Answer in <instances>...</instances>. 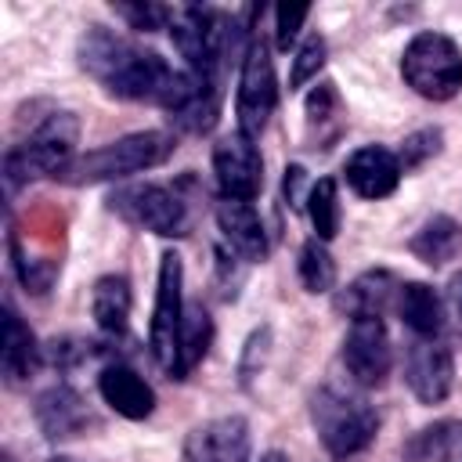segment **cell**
Masks as SVG:
<instances>
[{
  "label": "cell",
  "instance_id": "23",
  "mask_svg": "<svg viewBox=\"0 0 462 462\" xmlns=\"http://www.w3.org/2000/svg\"><path fill=\"white\" fill-rule=\"evenodd\" d=\"M213 343V318L206 314L202 303H188L184 321H180V336H177V361H173V379H184L199 368V361L206 357Z\"/></svg>",
  "mask_w": 462,
  "mask_h": 462
},
{
  "label": "cell",
  "instance_id": "14",
  "mask_svg": "<svg viewBox=\"0 0 462 462\" xmlns=\"http://www.w3.org/2000/svg\"><path fill=\"white\" fill-rule=\"evenodd\" d=\"M401 162H397V152L383 148V144H365L357 152H350L346 166H343V177L350 184L354 195L361 199H386L397 191L401 184Z\"/></svg>",
  "mask_w": 462,
  "mask_h": 462
},
{
  "label": "cell",
  "instance_id": "35",
  "mask_svg": "<svg viewBox=\"0 0 462 462\" xmlns=\"http://www.w3.org/2000/svg\"><path fill=\"white\" fill-rule=\"evenodd\" d=\"M444 310L462 325V271L458 274H451V282H448V292H444Z\"/></svg>",
  "mask_w": 462,
  "mask_h": 462
},
{
  "label": "cell",
  "instance_id": "16",
  "mask_svg": "<svg viewBox=\"0 0 462 462\" xmlns=\"http://www.w3.org/2000/svg\"><path fill=\"white\" fill-rule=\"evenodd\" d=\"M97 393H101V401L116 411V415H123V419H148L152 411H155V390L134 372V368H126V365H105L101 368V375H97Z\"/></svg>",
  "mask_w": 462,
  "mask_h": 462
},
{
  "label": "cell",
  "instance_id": "29",
  "mask_svg": "<svg viewBox=\"0 0 462 462\" xmlns=\"http://www.w3.org/2000/svg\"><path fill=\"white\" fill-rule=\"evenodd\" d=\"M325 54H328L325 36H321V32H310V36L300 43L296 58H292V76H289V87H292V90H300L307 79H314V76L321 72V65H325Z\"/></svg>",
  "mask_w": 462,
  "mask_h": 462
},
{
  "label": "cell",
  "instance_id": "7",
  "mask_svg": "<svg viewBox=\"0 0 462 462\" xmlns=\"http://www.w3.org/2000/svg\"><path fill=\"white\" fill-rule=\"evenodd\" d=\"M278 105V79H274V61L271 51L260 36H249L245 54H242V76H238V97H235V119L238 134L260 137L271 123V112Z\"/></svg>",
  "mask_w": 462,
  "mask_h": 462
},
{
  "label": "cell",
  "instance_id": "26",
  "mask_svg": "<svg viewBox=\"0 0 462 462\" xmlns=\"http://www.w3.org/2000/svg\"><path fill=\"white\" fill-rule=\"evenodd\" d=\"M307 217H310V224L318 231L314 238H321V242L336 238V231H339V191H336L332 177L314 180V188L307 195Z\"/></svg>",
  "mask_w": 462,
  "mask_h": 462
},
{
  "label": "cell",
  "instance_id": "24",
  "mask_svg": "<svg viewBox=\"0 0 462 462\" xmlns=\"http://www.w3.org/2000/svg\"><path fill=\"white\" fill-rule=\"evenodd\" d=\"M343 130V101L336 83H318L307 94V134L314 141V148H328Z\"/></svg>",
  "mask_w": 462,
  "mask_h": 462
},
{
  "label": "cell",
  "instance_id": "1",
  "mask_svg": "<svg viewBox=\"0 0 462 462\" xmlns=\"http://www.w3.org/2000/svg\"><path fill=\"white\" fill-rule=\"evenodd\" d=\"M79 65L112 97L162 105L166 112H177L199 87L195 72L170 69L155 51H144L105 25H90L79 36Z\"/></svg>",
  "mask_w": 462,
  "mask_h": 462
},
{
  "label": "cell",
  "instance_id": "10",
  "mask_svg": "<svg viewBox=\"0 0 462 462\" xmlns=\"http://www.w3.org/2000/svg\"><path fill=\"white\" fill-rule=\"evenodd\" d=\"M213 173H217L224 199L253 202L263 188V159H260L256 141L238 134V130L220 137L213 148Z\"/></svg>",
  "mask_w": 462,
  "mask_h": 462
},
{
  "label": "cell",
  "instance_id": "3",
  "mask_svg": "<svg viewBox=\"0 0 462 462\" xmlns=\"http://www.w3.org/2000/svg\"><path fill=\"white\" fill-rule=\"evenodd\" d=\"M76 141H79V119L72 112H51L43 123H36V130L22 144L7 152L4 159L7 191L40 177H61L72 166Z\"/></svg>",
  "mask_w": 462,
  "mask_h": 462
},
{
  "label": "cell",
  "instance_id": "19",
  "mask_svg": "<svg viewBox=\"0 0 462 462\" xmlns=\"http://www.w3.org/2000/svg\"><path fill=\"white\" fill-rule=\"evenodd\" d=\"M397 314L408 325V332L419 339H440L444 321H448L444 300L426 282H404L397 289Z\"/></svg>",
  "mask_w": 462,
  "mask_h": 462
},
{
  "label": "cell",
  "instance_id": "9",
  "mask_svg": "<svg viewBox=\"0 0 462 462\" xmlns=\"http://www.w3.org/2000/svg\"><path fill=\"white\" fill-rule=\"evenodd\" d=\"M393 365V346L383 318H354L343 336V368L357 386H383Z\"/></svg>",
  "mask_w": 462,
  "mask_h": 462
},
{
  "label": "cell",
  "instance_id": "36",
  "mask_svg": "<svg viewBox=\"0 0 462 462\" xmlns=\"http://www.w3.org/2000/svg\"><path fill=\"white\" fill-rule=\"evenodd\" d=\"M260 462H289V458H285V455H282V451H267V455H263V458H260Z\"/></svg>",
  "mask_w": 462,
  "mask_h": 462
},
{
  "label": "cell",
  "instance_id": "32",
  "mask_svg": "<svg viewBox=\"0 0 462 462\" xmlns=\"http://www.w3.org/2000/svg\"><path fill=\"white\" fill-rule=\"evenodd\" d=\"M267 346H271V328H256L249 339H245V350H242V361H238V379L249 383L253 375H260L263 368V357H267Z\"/></svg>",
  "mask_w": 462,
  "mask_h": 462
},
{
  "label": "cell",
  "instance_id": "18",
  "mask_svg": "<svg viewBox=\"0 0 462 462\" xmlns=\"http://www.w3.org/2000/svg\"><path fill=\"white\" fill-rule=\"evenodd\" d=\"M43 361V346L36 343L32 328L18 318L14 307H4V346H0V368L7 383H25L36 375Z\"/></svg>",
  "mask_w": 462,
  "mask_h": 462
},
{
  "label": "cell",
  "instance_id": "11",
  "mask_svg": "<svg viewBox=\"0 0 462 462\" xmlns=\"http://www.w3.org/2000/svg\"><path fill=\"white\" fill-rule=\"evenodd\" d=\"M404 379L422 404L448 401L455 386V354L444 339H411L404 354Z\"/></svg>",
  "mask_w": 462,
  "mask_h": 462
},
{
  "label": "cell",
  "instance_id": "6",
  "mask_svg": "<svg viewBox=\"0 0 462 462\" xmlns=\"http://www.w3.org/2000/svg\"><path fill=\"white\" fill-rule=\"evenodd\" d=\"M404 83L426 101H451L462 90V51L444 32H415L401 54Z\"/></svg>",
  "mask_w": 462,
  "mask_h": 462
},
{
  "label": "cell",
  "instance_id": "2",
  "mask_svg": "<svg viewBox=\"0 0 462 462\" xmlns=\"http://www.w3.org/2000/svg\"><path fill=\"white\" fill-rule=\"evenodd\" d=\"M177 141L173 134L166 130H137V134H126L112 144H101L94 152H87L83 159H76L61 180L65 184H101V180H123V177H134V173H144V170H155L162 166L170 155H173Z\"/></svg>",
  "mask_w": 462,
  "mask_h": 462
},
{
  "label": "cell",
  "instance_id": "20",
  "mask_svg": "<svg viewBox=\"0 0 462 462\" xmlns=\"http://www.w3.org/2000/svg\"><path fill=\"white\" fill-rule=\"evenodd\" d=\"M130 307H134V292L130 282L123 274H101L90 289V314L94 325L105 336H123L130 325Z\"/></svg>",
  "mask_w": 462,
  "mask_h": 462
},
{
  "label": "cell",
  "instance_id": "33",
  "mask_svg": "<svg viewBox=\"0 0 462 462\" xmlns=\"http://www.w3.org/2000/svg\"><path fill=\"white\" fill-rule=\"evenodd\" d=\"M307 14H310V7H278L274 11V40H278L282 51H289L296 43L300 25L307 22Z\"/></svg>",
  "mask_w": 462,
  "mask_h": 462
},
{
  "label": "cell",
  "instance_id": "30",
  "mask_svg": "<svg viewBox=\"0 0 462 462\" xmlns=\"http://www.w3.org/2000/svg\"><path fill=\"white\" fill-rule=\"evenodd\" d=\"M242 263H245V260L235 256L227 245L217 249V289H220L224 300H231V296L238 292V285H242V278H245V267H242Z\"/></svg>",
  "mask_w": 462,
  "mask_h": 462
},
{
  "label": "cell",
  "instance_id": "37",
  "mask_svg": "<svg viewBox=\"0 0 462 462\" xmlns=\"http://www.w3.org/2000/svg\"><path fill=\"white\" fill-rule=\"evenodd\" d=\"M47 462H76V458H65V455H54V458H47Z\"/></svg>",
  "mask_w": 462,
  "mask_h": 462
},
{
  "label": "cell",
  "instance_id": "31",
  "mask_svg": "<svg viewBox=\"0 0 462 462\" xmlns=\"http://www.w3.org/2000/svg\"><path fill=\"white\" fill-rule=\"evenodd\" d=\"M97 354H101V346L90 343V339H54L51 343V361L58 368H76V365H83Z\"/></svg>",
  "mask_w": 462,
  "mask_h": 462
},
{
  "label": "cell",
  "instance_id": "8",
  "mask_svg": "<svg viewBox=\"0 0 462 462\" xmlns=\"http://www.w3.org/2000/svg\"><path fill=\"white\" fill-rule=\"evenodd\" d=\"M184 263L177 253L159 256V285H155V310L148 325V350L162 372H173L177 361V336L184 321Z\"/></svg>",
  "mask_w": 462,
  "mask_h": 462
},
{
  "label": "cell",
  "instance_id": "22",
  "mask_svg": "<svg viewBox=\"0 0 462 462\" xmlns=\"http://www.w3.org/2000/svg\"><path fill=\"white\" fill-rule=\"evenodd\" d=\"M411 256L422 260L426 267H444L448 260H455L462 253V224L451 220L448 213H437L430 217L408 242Z\"/></svg>",
  "mask_w": 462,
  "mask_h": 462
},
{
  "label": "cell",
  "instance_id": "15",
  "mask_svg": "<svg viewBox=\"0 0 462 462\" xmlns=\"http://www.w3.org/2000/svg\"><path fill=\"white\" fill-rule=\"evenodd\" d=\"M217 227H220L224 245L235 256H242L245 263H260L267 256V231H263V220L253 209V202L220 199L217 202Z\"/></svg>",
  "mask_w": 462,
  "mask_h": 462
},
{
  "label": "cell",
  "instance_id": "25",
  "mask_svg": "<svg viewBox=\"0 0 462 462\" xmlns=\"http://www.w3.org/2000/svg\"><path fill=\"white\" fill-rule=\"evenodd\" d=\"M296 267H300V282H303L307 292H328V289H336V260H332V253H328V245L321 238H307L300 245Z\"/></svg>",
  "mask_w": 462,
  "mask_h": 462
},
{
  "label": "cell",
  "instance_id": "13",
  "mask_svg": "<svg viewBox=\"0 0 462 462\" xmlns=\"http://www.w3.org/2000/svg\"><path fill=\"white\" fill-rule=\"evenodd\" d=\"M32 415H36V426H40V433L47 440H76V437H83L87 430L97 426L94 411L87 408V401L79 397V390H72L69 383L47 386L36 397Z\"/></svg>",
  "mask_w": 462,
  "mask_h": 462
},
{
  "label": "cell",
  "instance_id": "17",
  "mask_svg": "<svg viewBox=\"0 0 462 462\" xmlns=\"http://www.w3.org/2000/svg\"><path fill=\"white\" fill-rule=\"evenodd\" d=\"M397 289L401 282L390 271H365L357 274L336 300V307L354 321V318H383L390 307H397Z\"/></svg>",
  "mask_w": 462,
  "mask_h": 462
},
{
  "label": "cell",
  "instance_id": "28",
  "mask_svg": "<svg viewBox=\"0 0 462 462\" xmlns=\"http://www.w3.org/2000/svg\"><path fill=\"white\" fill-rule=\"evenodd\" d=\"M112 11L137 32H152V29H170L173 11L177 7H162V4H112Z\"/></svg>",
  "mask_w": 462,
  "mask_h": 462
},
{
  "label": "cell",
  "instance_id": "38",
  "mask_svg": "<svg viewBox=\"0 0 462 462\" xmlns=\"http://www.w3.org/2000/svg\"><path fill=\"white\" fill-rule=\"evenodd\" d=\"M0 462H14V458H11V455H4V458H0Z\"/></svg>",
  "mask_w": 462,
  "mask_h": 462
},
{
  "label": "cell",
  "instance_id": "5",
  "mask_svg": "<svg viewBox=\"0 0 462 462\" xmlns=\"http://www.w3.org/2000/svg\"><path fill=\"white\" fill-rule=\"evenodd\" d=\"M184 188H188V177L180 184H134L116 191L108 206L141 231L180 238L191 231V220H195V195H184Z\"/></svg>",
  "mask_w": 462,
  "mask_h": 462
},
{
  "label": "cell",
  "instance_id": "21",
  "mask_svg": "<svg viewBox=\"0 0 462 462\" xmlns=\"http://www.w3.org/2000/svg\"><path fill=\"white\" fill-rule=\"evenodd\" d=\"M404 462H462V422L458 419H440L433 426L415 430L404 448Z\"/></svg>",
  "mask_w": 462,
  "mask_h": 462
},
{
  "label": "cell",
  "instance_id": "27",
  "mask_svg": "<svg viewBox=\"0 0 462 462\" xmlns=\"http://www.w3.org/2000/svg\"><path fill=\"white\" fill-rule=\"evenodd\" d=\"M440 141H444V134H440L437 126H426V130L408 134V137H404V144H401V152H397L401 170H404V173H411V170L426 166V162L440 152Z\"/></svg>",
  "mask_w": 462,
  "mask_h": 462
},
{
  "label": "cell",
  "instance_id": "4",
  "mask_svg": "<svg viewBox=\"0 0 462 462\" xmlns=\"http://www.w3.org/2000/svg\"><path fill=\"white\" fill-rule=\"evenodd\" d=\"M310 422H314V433L325 444V451L336 458H350V455L365 451L379 430V415L372 411V404L354 393H343L336 386L314 390Z\"/></svg>",
  "mask_w": 462,
  "mask_h": 462
},
{
  "label": "cell",
  "instance_id": "12",
  "mask_svg": "<svg viewBox=\"0 0 462 462\" xmlns=\"http://www.w3.org/2000/svg\"><path fill=\"white\" fill-rule=\"evenodd\" d=\"M249 422L242 415H220L188 433L180 462H249Z\"/></svg>",
  "mask_w": 462,
  "mask_h": 462
},
{
  "label": "cell",
  "instance_id": "34",
  "mask_svg": "<svg viewBox=\"0 0 462 462\" xmlns=\"http://www.w3.org/2000/svg\"><path fill=\"white\" fill-rule=\"evenodd\" d=\"M310 188H314V184H307V170H303V166H289V170H285L282 191H285V202H289L292 209H303V206H307Z\"/></svg>",
  "mask_w": 462,
  "mask_h": 462
}]
</instances>
